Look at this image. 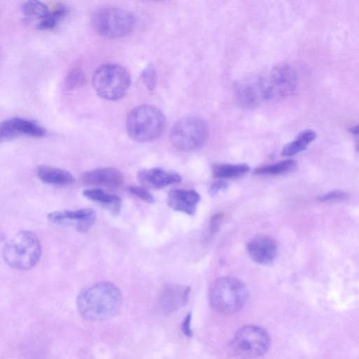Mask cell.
Segmentation results:
<instances>
[{
    "mask_svg": "<svg viewBox=\"0 0 359 359\" xmlns=\"http://www.w3.org/2000/svg\"><path fill=\"white\" fill-rule=\"evenodd\" d=\"M122 303L121 291L109 282H100L86 287L76 298L79 313L90 321L104 320L114 316Z\"/></svg>",
    "mask_w": 359,
    "mask_h": 359,
    "instance_id": "cell-1",
    "label": "cell"
},
{
    "mask_svg": "<svg viewBox=\"0 0 359 359\" xmlns=\"http://www.w3.org/2000/svg\"><path fill=\"white\" fill-rule=\"evenodd\" d=\"M166 119L158 108L142 104L133 108L126 121L129 137L139 142H148L160 137L165 128Z\"/></svg>",
    "mask_w": 359,
    "mask_h": 359,
    "instance_id": "cell-2",
    "label": "cell"
},
{
    "mask_svg": "<svg viewBox=\"0 0 359 359\" xmlns=\"http://www.w3.org/2000/svg\"><path fill=\"white\" fill-rule=\"evenodd\" d=\"M248 297L245 285L234 277L226 276L215 280L208 290L211 307L223 314L233 313L241 309Z\"/></svg>",
    "mask_w": 359,
    "mask_h": 359,
    "instance_id": "cell-3",
    "label": "cell"
},
{
    "mask_svg": "<svg viewBox=\"0 0 359 359\" xmlns=\"http://www.w3.org/2000/svg\"><path fill=\"white\" fill-rule=\"evenodd\" d=\"M41 247L37 236L31 231L22 230L4 247L2 257L9 266L19 270L34 267L39 262Z\"/></svg>",
    "mask_w": 359,
    "mask_h": 359,
    "instance_id": "cell-4",
    "label": "cell"
},
{
    "mask_svg": "<svg viewBox=\"0 0 359 359\" xmlns=\"http://www.w3.org/2000/svg\"><path fill=\"white\" fill-rule=\"evenodd\" d=\"M92 83L97 94L107 100H117L128 92L131 78L126 68L117 64H106L93 74Z\"/></svg>",
    "mask_w": 359,
    "mask_h": 359,
    "instance_id": "cell-5",
    "label": "cell"
},
{
    "mask_svg": "<svg viewBox=\"0 0 359 359\" xmlns=\"http://www.w3.org/2000/svg\"><path fill=\"white\" fill-rule=\"evenodd\" d=\"M206 123L199 118L187 117L179 120L172 128L170 140L173 146L183 151L201 148L208 137Z\"/></svg>",
    "mask_w": 359,
    "mask_h": 359,
    "instance_id": "cell-6",
    "label": "cell"
},
{
    "mask_svg": "<svg viewBox=\"0 0 359 359\" xmlns=\"http://www.w3.org/2000/svg\"><path fill=\"white\" fill-rule=\"evenodd\" d=\"M95 31L108 39H118L128 35L135 24L134 15L118 8H105L97 11L93 17Z\"/></svg>",
    "mask_w": 359,
    "mask_h": 359,
    "instance_id": "cell-7",
    "label": "cell"
},
{
    "mask_svg": "<svg viewBox=\"0 0 359 359\" xmlns=\"http://www.w3.org/2000/svg\"><path fill=\"white\" fill-rule=\"evenodd\" d=\"M270 346V337L263 328L246 325L236 333L230 345L233 353L241 358H257L264 355Z\"/></svg>",
    "mask_w": 359,
    "mask_h": 359,
    "instance_id": "cell-8",
    "label": "cell"
},
{
    "mask_svg": "<svg viewBox=\"0 0 359 359\" xmlns=\"http://www.w3.org/2000/svg\"><path fill=\"white\" fill-rule=\"evenodd\" d=\"M261 78L264 100H280L294 91L297 86L296 74L287 65H278Z\"/></svg>",
    "mask_w": 359,
    "mask_h": 359,
    "instance_id": "cell-9",
    "label": "cell"
},
{
    "mask_svg": "<svg viewBox=\"0 0 359 359\" xmlns=\"http://www.w3.org/2000/svg\"><path fill=\"white\" fill-rule=\"evenodd\" d=\"M190 287L178 284L165 285L157 297L156 307L163 314H170L186 305L189 299Z\"/></svg>",
    "mask_w": 359,
    "mask_h": 359,
    "instance_id": "cell-10",
    "label": "cell"
},
{
    "mask_svg": "<svg viewBox=\"0 0 359 359\" xmlns=\"http://www.w3.org/2000/svg\"><path fill=\"white\" fill-rule=\"evenodd\" d=\"M233 88L236 102L244 109L254 108L264 100L260 77L236 82Z\"/></svg>",
    "mask_w": 359,
    "mask_h": 359,
    "instance_id": "cell-11",
    "label": "cell"
},
{
    "mask_svg": "<svg viewBox=\"0 0 359 359\" xmlns=\"http://www.w3.org/2000/svg\"><path fill=\"white\" fill-rule=\"evenodd\" d=\"M48 219L51 222L56 224L74 222L76 229L80 233H84L95 222L96 213L94 210L90 208H83L77 210H60L49 213Z\"/></svg>",
    "mask_w": 359,
    "mask_h": 359,
    "instance_id": "cell-12",
    "label": "cell"
},
{
    "mask_svg": "<svg viewBox=\"0 0 359 359\" xmlns=\"http://www.w3.org/2000/svg\"><path fill=\"white\" fill-rule=\"evenodd\" d=\"M247 252L250 258L257 263L268 264L276 257L278 246L275 241L267 236H257L252 238L247 245Z\"/></svg>",
    "mask_w": 359,
    "mask_h": 359,
    "instance_id": "cell-13",
    "label": "cell"
},
{
    "mask_svg": "<svg viewBox=\"0 0 359 359\" xmlns=\"http://www.w3.org/2000/svg\"><path fill=\"white\" fill-rule=\"evenodd\" d=\"M84 184L104 186L116 188L123 184L124 177L122 172L112 167L97 168L86 172L81 176Z\"/></svg>",
    "mask_w": 359,
    "mask_h": 359,
    "instance_id": "cell-14",
    "label": "cell"
},
{
    "mask_svg": "<svg viewBox=\"0 0 359 359\" xmlns=\"http://www.w3.org/2000/svg\"><path fill=\"white\" fill-rule=\"evenodd\" d=\"M200 200V195L194 190L172 189L168 193L167 202L174 210L193 215Z\"/></svg>",
    "mask_w": 359,
    "mask_h": 359,
    "instance_id": "cell-15",
    "label": "cell"
},
{
    "mask_svg": "<svg viewBox=\"0 0 359 359\" xmlns=\"http://www.w3.org/2000/svg\"><path fill=\"white\" fill-rule=\"evenodd\" d=\"M137 179L144 185L154 189H161L182 180L178 173L160 168L140 170L137 172Z\"/></svg>",
    "mask_w": 359,
    "mask_h": 359,
    "instance_id": "cell-16",
    "label": "cell"
},
{
    "mask_svg": "<svg viewBox=\"0 0 359 359\" xmlns=\"http://www.w3.org/2000/svg\"><path fill=\"white\" fill-rule=\"evenodd\" d=\"M36 175L44 183L57 186H67L75 182L74 175L67 170L48 165L39 166Z\"/></svg>",
    "mask_w": 359,
    "mask_h": 359,
    "instance_id": "cell-17",
    "label": "cell"
},
{
    "mask_svg": "<svg viewBox=\"0 0 359 359\" xmlns=\"http://www.w3.org/2000/svg\"><path fill=\"white\" fill-rule=\"evenodd\" d=\"M88 199L98 203L111 212L116 214L121 208V198L116 195L109 194L100 189H89L83 191Z\"/></svg>",
    "mask_w": 359,
    "mask_h": 359,
    "instance_id": "cell-18",
    "label": "cell"
},
{
    "mask_svg": "<svg viewBox=\"0 0 359 359\" xmlns=\"http://www.w3.org/2000/svg\"><path fill=\"white\" fill-rule=\"evenodd\" d=\"M316 137V133L312 130H306L301 132L296 140L286 144L281 152L285 156H294L305 150L307 146Z\"/></svg>",
    "mask_w": 359,
    "mask_h": 359,
    "instance_id": "cell-19",
    "label": "cell"
},
{
    "mask_svg": "<svg viewBox=\"0 0 359 359\" xmlns=\"http://www.w3.org/2000/svg\"><path fill=\"white\" fill-rule=\"evenodd\" d=\"M250 170L247 164H219L212 167V173L216 177L236 178L245 175Z\"/></svg>",
    "mask_w": 359,
    "mask_h": 359,
    "instance_id": "cell-20",
    "label": "cell"
},
{
    "mask_svg": "<svg viewBox=\"0 0 359 359\" xmlns=\"http://www.w3.org/2000/svg\"><path fill=\"white\" fill-rule=\"evenodd\" d=\"M297 163L287 159L274 164L257 168L254 173L257 175H279L288 173L295 169Z\"/></svg>",
    "mask_w": 359,
    "mask_h": 359,
    "instance_id": "cell-21",
    "label": "cell"
},
{
    "mask_svg": "<svg viewBox=\"0 0 359 359\" xmlns=\"http://www.w3.org/2000/svg\"><path fill=\"white\" fill-rule=\"evenodd\" d=\"M23 15L30 20H42L50 13L49 8L39 0H27L22 8ZM39 21V22H40Z\"/></svg>",
    "mask_w": 359,
    "mask_h": 359,
    "instance_id": "cell-22",
    "label": "cell"
},
{
    "mask_svg": "<svg viewBox=\"0 0 359 359\" xmlns=\"http://www.w3.org/2000/svg\"><path fill=\"white\" fill-rule=\"evenodd\" d=\"M12 121L18 133H23L33 137H43L46 130L31 121L19 117L12 118Z\"/></svg>",
    "mask_w": 359,
    "mask_h": 359,
    "instance_id": "cell-23",
    "label": "cell"
},
{
    "mask_svg": "<svg viewBox=\"0 0 359 359\" xmlns=\"http://www.w3.org/2000/svg\"><path fill=\"white\" fill-rule=\"evenodd\" d=\"M67 11L68 10L65 6H58L53 11H50L46 18L38 22L37 28L39 29H49L54 28L67 15Z\"/></svg>",
    "mask_w": 359,
    "mask_h": 359,
    "instance_id": "cell-24",
    "label": "cell"
},
{
    "mask_svg": "<svg viewBox=\"0 0 359 359\" xmlns=\"http://www.w3.org/2000/svg\"><path fill=\"white\" fill-rule=\"evenodd\" d=\"M86 81L84 72L79 68L70 70L65 76L64 87L67 90H72L82 87Z\"/></svg>",
    "mask_w": 359,
    "mask_h": 359,
    "instance_id": "cell-25",
    "label": "cell"
},
{
    "mask_svg": "<svg viewBox=\"0 0 359 359\" xmlns=\"http://www.w3.org/2000/svg\"><path fill=\"white\" fill-rule=\"evenodd\" d=\"M140 76L147 88L153 91L157 84V73L153 65H149L141 72Z\"/></svg>",
    "mask_w": 359,
    "mask_h": 359,
    "instance_id": "cell-26",
    "label": "cell"
},
{
    "mask_svg": "<svg viewBox=\"0 0 359 359\" xmlns=\"http://www.w3.org/2000/svg\"><path fill=\"white\" fill-rule=\"evenodd\" d=\"M128 191L148 203L154 202V196L144 187L137 186L130 187Z\"/></svg>",
    "mask_w": 359,
    "mask_h": 359,
    "instance_id": "cell-27",
    "label": "cell"
},
{
    "mask_svg": "<svg viewBox=\"0 0 359 359\" xmlns=\"http://www.w3.org/2000/svg\"><path fill=\"white\" fill-rule=\"evenodd\" d=\"M16 134L11 118L0 122V140L11 137Z\"/></svg>",
    "mask_w": 359,
    "mask_h": 359,
    "instance_id": "cell-28",
    "label": "cell"
},
{
    "mask_svg": "<svg viewBox=\"0 0 359 359\" xmlns=\"http://www.w3.org/2000/svg\"><path fill=\"white\" fill-rule=\"evenodd\" d=\"M348 198V194L341 191H332L319 198L320 201L344 200Z\"/></svg>",
    "mask_w": 359,
    "mask_h": 359,
    "instance_id": "cell-29",
    "label": "cell"
},
{
    "mask_svg": "<svg viewBox=\"0 0 359 359\" xmlns=\"http://www.w3.org/2000/svg\"><path fill=\"white\" fill-rule=\"evenodd\" d=\"M228 188V184L224 181H217L211 184L209 188V194L214 196L220 191Z\"/></svg>",
    "mask_w": 359,
    "mask_h": 359,
    "instance_id": "cell-30",
    "label": "cell"
},
{
    "mask_svg": "<svg viewBox=\"0 0 359 359\" xmlns=\"http://www.w3.org/2000/svg\"><path fill=\"white\" fill-rule=\"evenodd\" d=\"M191 313H187L184 321L182 323V331L187 337H191L193 334L191 327Z\"/></svg>",
    "mask_w": 359,
    "mask_h": 359,
    "instance_id": "cell-31",
    "label": "cell"
},
{
    "mask_svg": "<svg viewBox=\"0 0 359 359\" xmlns=\"http://www.w3.org/2000/svg\"><path fill=\"white\" fill-rule=\"evenodd\" d=\"M222 219V215H221V214H217L212 218L211 222H210V232L212 233H214L217 231V229L220 225Z\"/></svg>",
    "mask_w": 359,
    "mask_h": 359,
    "instance_id": "cell-32",
    "label": "cell"
},
{
    "mask_svg": "<svg viewBox=\"0 0 359 359\" xmlns=\"http://www.w3.org/2000/svg\"><path fill=\"white\" fill-rule=\"evenodd\" d=\"M351 132L353 134H355L357 135L358 133V126H353L351 129Z\"/></svg>",
    "mask_w": 359,
    "mask_h": 359,
    "instance_id": "cell-33",
    "label": "cell"
},
{
    "mask_svg": "<svg viewBox=\"0 0 359 359\" xmlns=\"http://www.w3.org/2000/svg\"><path fill=\"white\" fill-rule=\"evenodd\" d=\"M147 1H158V0H147Z\"/></svg>",
    "mask_w": 359,
    "mask_h": 359,
    "instance_id": "cell-34",
    "label": "cell"
}]
</instances>
